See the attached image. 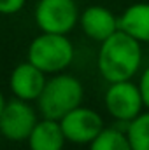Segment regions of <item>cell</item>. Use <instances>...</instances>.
I'll list each match as a JSON object with an SVG mask.
<instances>
[{
    "label": "cell",
    "instance_id": "6da1fadb",
    "mask_svg": "<svg viewBox=\"0 0 149 150\" xmlns=\"http://www.w3.org/2000/svg\"><path fill=\"white\" fill-rule=\"evenodd\" d=\"M142 61V44L121 30L102 40L97 52V70L107 84L132 80L140 74Z\"/></svg>",
    "mask_w": 149,
    "mask_h": 150
},
{
    "label": "cell",
    "instance_id": "7a4b0ae2",
    "mask_svg": "<svg viewBox=\"0 0 149 150\" xmlns=\"http://www.w3.org/2000/svg\"><path fill=\"white\" fill-rule=\"evenodd\" d=\"M84 87L82 82L72 74L60 72L51 75L37 98V110L40 117L60 120L65 113L82 105Z\"/></svg>",
    "mask_w": 149,
    "mask_h": 150
},
{
    "label": "cell",
    "instance_id": "3957f363",
    "mask_svg": "<svg viewBox=\"0 0 149 150\" xmlns=\"http://www.w3.org/2000/svg\"><path fill=\"white\" fill-rule=\"evenodd\" d=\"M75 58L72 40L62 33H39L28 45L27 59L46 75L65 72Z\"/></svg>",
    "mask_w": 149,
    "mask_h": 150
},
{
    "label": "cell",
    "instance_id": "277c9868",
    "mask_svg": "<svg viewBox=\"0 0 149 150\" xmlns=\"http://www.w3.org/2000/svg\"><path fill=\"white\" fill-rule=\"evenodd\" d=\"M79 7L75 0H39L34 11L40 32L69 35L79 25Z\"/></svg>",
    "mask_w": 149,
    "mask_h": 150
},
{
    "label": "cell",
    "instance_id": "5b68a950",
    "mask_svg": "<svg viewBox=\"0 0 149 150\" xmlns=\"http://www.w3.org/2000/svg\"><path fill=\"white\" fill-rule=\"evenodd\" d=\"M104 103L107 113L121 124H128L144 110L142 94L137 82H133V79L111 82L105 89Z\"/></svg>",
    "mask_w": 149,
    "mask_h": 150
},
{
    "label": "cell",
    "instance_id": "8992f818",
    "mask_svg": "<svg viewBox=\"0 0 149 150\" xmlns=\"http://www.w3.org/2000/svg\"><path fill=\"white\" fill-rule=\"evenodd\" d=\"M39 120V110L30 101L12 98L0 113V134L9 142H25Z\"/></svg>",
    "mask_w": 149,
    "mask_h": 150
},
{
    "label": "cell",
    "instance_id": "52a82bcc",
    "mask_svg": "<svg viewBox=\"0 0 149 150\" xmlns=\"http://www.w3.org/2000/svg\"><path fill=\"white\" fill-rule=\"evenodd\" d=\"M60 126L65 134V140L74 145H90L105 127L104 117L97 110L84 105H79L74 110L65 113L60 119Z\"/></svg>",
    "mask_w": 149,
    "mask_h": 150
},
{
    "label": "cell",
    "instance_id": "ba28073f",
    "mask_svg": "<svg viewBox=\"0 0 149 150\" xmlns=\"http://www.w3.org/2000/svg\"><path fill=\"white\" fill-rule=\"evenodd\" d=\"M46 80H47V75L27 59L12 68L9 75V89L14 98L32 103V101H37V98L40 96L46 86Z\"/></svg>",
    "mask_w": 149,
    "mask_h": 150
},
{
    "label": "cell",
    "instance_id": "9c48e42d",
    "mask_svg": "<svg viewBox=\"0 0 149 150\" xmlns=\"http://www.w3.org/2000/svg\"><path fill=\"white\" fill-rule=\"evenodd\" d=\"M79 26L90 40L102 42L119 30L117 16L104 5H90L79 14Z\"/></svg>",
    "mask_w": 149,
    "mask_h": 150
},
{
    "label": "cell",
    "instance_id": "30bf717a",
    "mask_svg": "<svg viewBox=\"0 0 149 150\" xmlns=\"http://www.w3.org/2000/svg\"><path fill=\"white\" fill-rule=\"evenodd\" d=\"M27 142L30 150H63L67 143L60 120L46 117L37 120Z\"/></svg>",
    "mask_w": 149,
    "mask_h": 150
},
{
    "label": "cell",
    "instance_id": "8fae6325",
    "mask_svg": "<svg viewBox=\"0 0 149 150\" xmlns=\"http://www.w3.org/2000/svg\"><path fill=\"white\" fill-rule=\"evenodd\" d=\"M119 30L140 44H149V0L128 5L121 16H117Z\"/></svg>",
    "mask_w": 149,
    "mask_h": 150
},
{
    "label": "cell",
    "instance_id": "7c38bea8",
    "mask_svg": "<svg viewBox=\"0 0 149 150\" xmlns=\"http://www.w3.org/2000/svg\"><path fill=\"white\" fill-rule=\"evenodd\" d=\"M88 150H132L126 131L121 127H104L88 145Z\"/></svg>",
    "mask_w": 149,
    "mask_h": 150
},
{
    "label": "cell",
    "instance_id": "4fadbf2b",
    "mask_svg": "<svg viewBox=\"0 0 149 150\" xmlns=\"http://www.w3.org/2000/svg\"><path fill=\"white\" fill-rule=\"evenodd\" d=\"M132 150H149V110L140 112L135 119L125 124Z\"/></svg>",
    "mask_w": 149,
    "mask_h": 150
},
{
    "label": "cell",
    "instance_id": "5bb4252c",
    "mask_svg": "<svg viewBox=\"0 0 149 150\" xmlns=\"http://www.w3.org/2000/svg\"><path fill=\"white\" fill-rule=\"evenodd\" d=\"M137 86L140 89V94H142V101H144V108L149 110V65L139 74V80H137Z\"/></svg>",
    "mask_w": 149,
    "mask_h": 150
},
{
    "label": "cell",
    "instance_id": "9a60e30c",
    "mask_svg": "<svg viewBox=\"0 0 149 150\" xmlns=\"http://www.w3.org/2000/svg\"><path fill=\"white\" fill-rule=\"evenodd\" d=\"M27 0H0V14L4 16H12L18 14L25 7Z\"/></svg>",
    "mask_w": 149,
    "mask_h": 150
},
{
    "label": "cell",
    "instance_id": "2e32d148",
    "mask_svg": "<svg viewBox=\"0 0 149 150\" xmlns=\"http://www.w3.org/2000/svg\"><path fill=\"white\" fill-rule=\"evenodd\" d=\"M5 103H7V100H5V96H4V93L0 91V113L4 110V107H5Z\"/></svg>",
    "mask_w": 149,
    "mask_h": 150
}]
</instances>
